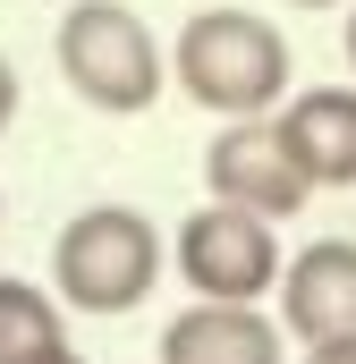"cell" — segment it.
<instances>
[{"mask_svg": "<svg viewBox=\"0 0 356 364\" xmlns=\"http://www.w3.org/2000/svg\"><path fill=\"white\" fill-rule=\"evenodd\" d=\"M170 85L212 119H263L288 102V43L255 9H195L170 43Z\"/></svg>", "mask_w": 356, "mask_h": 364, "instance_id": "cell-1", "label": "cell"}, {"mask_svg": "<svg viewBox=\"0 0 356 364\" xmlns=\"http://www.w3.org/2000/svg\"><path fill=\"white\" fill-rule=\"evenodd\" d=\"M51 51H60L68 93L93 102V110H119V119L153 110L162 85H170V51L153 43V26H145L127 0H77V9L60 17Z\"/></svg>", "mask_w": 356, "mask_h": 364, "instance_id": "cell-2", "label": "cell"}, {"mask_svg": "<svg viewBox=\"0 0 356 364\" xmlns=\"http://www.w3.org/2000/svg\"><path fill=\"white\" fill-rule=\"evenodd\" d=\"M51 279L77 314H136L162 279V229L127 203H85L51 237Z\"/></svg>", "mask_w": 356, "mask_h": 364, "instance_id": "cell-3", "label": "cell"}, {"mask_svg": "<svg viewBox=\"0 0 356 364\" xmlns=\"http://www.w3.org/2000/svg\"><path fill=\"white\" fill-rule=\"evenodd\" d=\"M178 279L195 288V296H229V305H263L280 272H288V255H280V237H271L263 212H246V203H204V212H187V229H178Z\"/></svg>", "mask_w": 356, "mask_h": 364, "instance_id": "cell-4", "label": "cell"}, {"mask_svg": "<svg viewBox=\"0 0 356 364\" xmlns=\"http://www.w3.org/2000/svg\"><path fill=\"white\" fill-rule=\"evenodd\" d=\"M204 186L221 195V203H246V212H263V220H288V212H305V161L288 153V136H280V119H221V136L204 144Z\"/></svg>", "mask_w": 356, "mask_h": 364, "instance_id": "cell-5", "label": "cell"}, {"mask_svg": "<svg viewBox=\"0 0 356 364\" xmlns=\"http://www.w3.org/2000/svg\"><path fill=\"white\" fill-rule=\"evenodd\" d=\"M280 322L288 339H356V237H314L280 272Z\"/></svg>", "mask_w": 356, "mask_h": 364, "instance_id": "cell-6", "label": "cell"}, {"mask_svg": "<svg viewBox=\"0 0 356 364\" xmlns=\"http://www.w3.org/2000/svg\"><path fill=\"white\" fill-rule=\"evenodd\" d=\"M288 322H271L263 305H229V296H195L162 331V364H288Z\"/></svg>", "mask_w": 356, "mask_h": 364, "instance_id": "cell-7", "label": "cell"}, {"mask_svg": "<svg viewBox=\"0 0 356 364\" xmlns=\"http://www.w3.org/2000/svg\"><path fill=\"white\" fill-rule=\"evenodd\" d=\"M271 119H280L288 153L305 161L314 195H323V186H356V85H314V93H288Z\"/></svg>", "mask_w": 356, "mask_h": 364, "instance_id": "cell-8", "label": "cell"}, {"mask_svg": "<svg viewBox=\"0 0 356 364\" xmlns=\"http://www.w3.org/2000/svg\"><path fill=\"white\" fill-rule=\"evenodd\" d=\"M60 348H68V331H60L51 288H34V279H0V364H51Z\"/></svg>", "mask_w": 356, "mask_h": 364, "instance_id": "cell-9", "label": "cell"}, {"mask_svg": "<svg viewBox=\"0 0 356 364\" xmlns=\"http://www.w3.org/2000/svg\"><path fill=\"white\" fill-rule=\"evenodd\" d=\"M297 364H356V339H314Z\"/></svg>", "mask_w": 356, "mask_h": 364, "instance_id": "cell-10", "label": "cell"}, {"mask_svg": "<svg viewBox=\"0 0 356 364\" xmlns=\"http://www.w3.org/2000/svg\"><path fill=\"white\" fill-rule=\"evenodd\" d=\"M17 119V68H9V51H0V127Z\"/></svg>", "mask_w": 356, "mask_h": 364, "instance_id": "cell-11", "label": "cell"}, {"mask_svg": "<svg viewBox=\"0 0 356 364\" xmlns=\"http://www.w3.org/2000/svg\"><path fill=\"white\" fill-rule=\"evenodd\" d=\"M348 68H356V9H348Z\"/></svg>", "mask_w": 356, "mask_h": 364, "instance_id": "cell-12", "label": "cell"}, {"mask_svg": "<svg viewBox=\"0 0 356 364\" xmlns=\"http://www.w3.org/2000/svg\"><path fill=\"white\" fill-rule=\"evenodd\" d=\"M288 9H340V0H288Z\"/></svg>", "mask_w": 356, "mask_h": 364, "instance_id": "cell-13", "label": "cell"}, {"mask_svg": "<svg viewBox=\"0 0 356 364\" xmlns=\"http://www.w3.org/2000/svg\"><path fill=\"white\" fill-rule=\"evenodd\" d=\"M51 364H85V356H77V348H60V356H51Z\"/></svg>", "mask_w": 356, "mask_h": 364, "instance_id": "cell-14", "label": "cell"}]
</instances>
